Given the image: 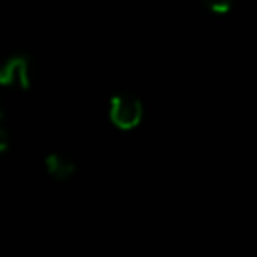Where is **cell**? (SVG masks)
<instances>
[{"label":"cell","mask_w":257,"mask_h":257,"mask_svg":"<svg viewBox=\"0 0 257 257\" xmlns=\"http://www.w3.org/2000/svg\"><path fill=\"white\" fill-rule=\"evenodd\" d=\"M108 122L118 131H133L145 120V102L135 92H116L108 100Z\"/></svg>","instance_id":"obj_1"},{"label":"cell","mask_w":257,"mask_h":257,"mask_svg":"<svg viewBox=\"0 0 257 257\" xmlns=\"http://www.w3.org/2000/svg\"><path fill=\"white\" fill-rule=\"evenodd\" d=\"M34 62L26 52H12L0 66V86L6 90L26 92L32 88Z\"/></svg>","instance_id":"obj_2"},{"label":"cell","mask_w":257,"mask_h":257,"mask_svg":"<svg viewBox=\"0 0 257 257\" xmlns=\"http://www.w3.org/2000/svg\"><path fill=\"white\" fill-rule=\"evenodd\" d=\"M42 167H44V173L54 181V183H68L76 177L78 173V165L76 161L62 153V151H50L48 155H44L42 159Z\"/></svg>","instance_id":"obj_3"},{"label":"cell","mask_w":257,"mask_h":257,"mask_svg":"<svg viewBox=\"0 0 257 257\" xmlns=\"http://www.w3.org/2000/svg\"><path fill=\"white\" fill-rule=\"evenodd\" d=\"M12 143V128H10V116L4 106H0V153H6Z\"/></svg>","instance_id":"obj_4"},{"label":"cell","mask_w":257,"mask_h":257,"mask_svg":"<svg viewBox=\"0 0 257 257\" xmlns=\"http://www.w3.org/2000/svg\"><path fill=\"white\" fill-rule=\"evenodd\" d=\"M203 8L213 14V16H227L233 12V2L231 0H205L203 2Z\"/></svg>","instance_id":"obj_5"}]
</instances>
